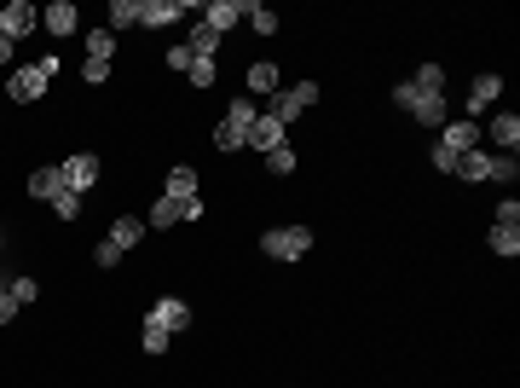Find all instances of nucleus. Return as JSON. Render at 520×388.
Returning a JSON list of instances; mask_svg holds the SVG:
<instances>
[{
  "instance_id": "nucleus-22",
  "label": "nucleus",
  "mask_w": 520,
  "mask_h": 388,
  "mask_svg": "<svg viewBox=\"0 0 520 388\" xmlns=\"http://www.w3.org/2000/svg\"><path fill=\"white\" fill-rule=\"evenodd\" d=\"M486 249H498V256H520V226H491L486 232Z\"/></svg>"
},
{
  "instance_id": "nucleus-23",
  "label": "nucleus",
  "mask_w": 520,
  "mask_h": 388,
  "mask_svg": "<svg viewBox=\"0 0 520 388\" xmlns=\"http://www.w3.org/2000/svg\"><path fill=\"white\" fill-rule=\"evenodd\" d=\"M249 93H278V64H249Z\"/></svg>"
},
{
  "instance_id": "nucleus-6",
  "label": "nucleus",
  "mask_w": 520,
  "mask_h": 388,
  "mask_svg": "<svg viewBox=\"0 0 520 388\" xmlns=\"http://www.w3.org/2000/svg\"><path fill=\"white\" fill-rule=\"evenodd\" d=\"M145 325H163L168 336H180V331H191V308H185L180 296H163L151 313H145Z\"/></svg>"
},
{
  "instance_id": "nucleus-8",
  "label": "nucleus",
  "mask_w": 520,
  "mask_h": 388,
  "mask_svg": "<svg viewBox=\"0 0 520 388\" xmlns=\"http://www.w3.org/2000/svg\"><path fill=\"white\" fill-rule=\"evenodd\" d=\"M278 145H289V139H283V122L260 111V116H255V128H249V145H243V151H260V156H266V151H278Z\"/></svg>"
},
{
  "instance_id": "nucleus-15",
  "label": "nucleus",
  "mask_w": 520,
  "mask_h": 388,
  "mask_svg": "<svg viewBox=\"0 0 520 388\" xmlns=\"http://www.w3.org/2000/svg\"><path fill=\"white\" fill-rule=\"evenodd\" d=\"M139 238H145V221H139V215H116V226H110V244H116L122 256H128V249L139 244Z\"/></svg>"
},
{
  "instance_id": "nucleus-10",
  "label": "nucleus",
  "mask_w": 520,
  "mask_h": 388,
  "mask_svg": "<svg viewBox=\"0 0 520 388\" xmlns=\"http://www.w3.org/2000/svg\"><path fill=\"white\" fill-rule=\"evenodd\" d=\"M440 145H445L451 156H463V151H480V128L468 122V116H463V122H445V128H440Z\"/></svg>"
},
{
  "instance_id": "nucleus-16",
  "label": "nucleus",
  "mask_w": 520,
  "mask_h": 388,
  "mask_svg": "<svg viewBox=\"0 0 520 388\" xmlns=\"http://www.w3.org/2000/svg\"><path fill=\"white\" fill-rule=\"evenodd\" d=\"M173 221H185V203L180 198H156L151 215H145V226H151V232H163V226H173Z\"/></svg>"
},
{
  "instance_id": "nucleus-17",
  "label": "nucleus",
  "mask_w": 520,
  "mask_h": 388,
  "mask_svg": "<svg viewBox=\"0 0 520 388\" xmlns=\"http://www.w3.org/2000/svg\"><path fill=\"white\" fill-rule=\"evenodd\" d=\"M491 139H498L503 151L515 156V145H520V116H515V111H498V116H491Z\"/></svg>"
},
{
  "instance_id": "nucleus-33",
  "label": "nucleus",
  "mask_w": 520,
  "mask_h": 388,
  "mask_svg": "<svg viewBox=\"0 0 520 388\" xmlns=\"http://www.w3.org/2000/svg\"><path fill=\"white\" fill-rule=\"evenodd\" d=\"M185 76H191V88H214V58H197Z\"/></svg>"
},
{
  "instance_id": "nucleus-7",
  "label": "nucleus",
  "mask_w": 520,
  "mask_h": 388,
  "mask_svg": "<svg viewBox=\"0 0 520 388\" xmlns=\"http://www.w3.org/2000/svg\"><path fill=\"white\" fill-rule=\"evenodd\" d=\"M35 23H41V12H35L29 0H12V6H0V35H6V41H23Z\"/></svg>"
},
{
  "instance_id": "nucleus-26",
  "label": "nucleus",
  "mask_w": 520,
  "mask_h": 388,
  "mask_svg": "<svg viewBox=\"0 0 520 388\" xmlns=\"http://www.w3.org/2000/svg\"><path fill=\"white\" fill-rule=\"evenodd\" d=\"M133 23H139V6H133V0H110V35L133 30Z\"/></svg>"
},
{
  "instance_id": "nucleus-18",
  "label": "nucleus",
  "mask_w": 520,
  "mask_h": 388,
  "mask_svg": "<svg viewBox=\"0 0 520 388\" xmlns=\"http://www.w3.org/2000/svg\"><path fill=\"white\" fill-rule=\"evenodd\" d=\"M457 174H463L468 186H480V180H491V156L486 151H463L457 156Z\"/></svg>"
},
{
  "instance_id": "nucleus-31",
  "label": "nucleus",
  "mask_w": 520,
  "mask_h": 388,
  "mask_svg": "<svg viewBox=\"0 0 520 388\" xmlns=\"http://www.w3.org/2000/svg\"><path fill=\"white\" fill-rule=\"evenodd\" d=\"M6 290H12V301H18V308H23V301H35V296H41V284H35L29 273H23V278H12Z\"/></svg>"
},
{
  "instance_id": "nucleus-28",
  "label": "nucleus",
  "mask_w": 520,
  "mask_h": 388,
  "mask_svg": "<svg viewBox=\"0 0 520 388\" xmlns=\"http://www.w3.org/2000/svg\"><path fill=\"white\" fill-rule=\"evenodd\" d=\"M168 342H173V336L163 331V325H145V331H139V348H145V354H168Z\"/></svg>"
},
{
  "instance_id": "nucleus-27",
  "label": "nucleus",
  "mask_w": 520,
  "mask_h": 388,
  "mask_svg": "<svg viewBox=\"0 0 520 388\" xmlns=\"http://www.w3.org/2000/svg\"><path fill=\"white\" fill-rule=\"evenodd\" d=\"M411 88H423V93H445V70L440 64H416V81Z\"/></svg>"
},
{
  "instance_id": "nucleus-41",
  "label": "nucleus",
  "mask_w": 520,
  "mask_h": 388,
  "mask_svg": "<svg viewBox=\"0 0 520 388\" xmlns=\"http://www.w3.org/2000/svg\"><path fill=\"white\" fill-rule=\"evenodd\" d=\"M0 249H6V238H0Z\"/></svg>"
},
{
  "instance_id": "nucleus-21",
  "label": "nucleus",
  "mask_w": 520,
  "mask_h": 388,
  "mask_svg": "<svg viewBox=\"0 0 520 388\" xmlns=\"http://www.w3.org/2000/svg\"><path fill=\"white\" fill-rule=\"evenodd\" d=\"M163 198H180V203H185V198H197V168H185V163H180V168H168V191H163Z\"/></svg>"
},
{
  "instance_id": "nucleus-3",
  "label": "nucleus",
  "mask_w": 520,
  "mask_h": 388,
  "mask_svg": "<svg viewBox=\"0 0 520 388\" xmlns=\"http://www.w3.org/2000/svg\"><path fill=\"white\" fill-rule=\"evenodd\" d=\"M318 105V81H289V88H278L272 93V105H266V116H278L283 128L295 122V116H306Z\"/></svg>"
},
{
  "instance_id": "nucleus-13",
  "label": "nucleus",
  "mask_w": 520,
  "mask_h": 388,
  "mask_svg": "<svg viewBox=\"0 0 520 388\" xmlns=\"http://www.w3.org/2000/svg\"><path fill=\"white\" fill-rule=\"evenodd\" d=\"M238 18H243V0H208V6H203V23H208L214 35H226Z\"/></svg>"
},
{
  "instance_id": "nucleus-40",
  "label": "nucleus",
  "mask_w": 520,
  "mask_h": 388,
  "mask_svg": "<svg viewBox=\"0 0 520 388\" xmlns=\"http://www.w3.org/2000/svg\"><path fill=\"white\" fill-rule=\"evenodd\" d=\"M0 64H12V41H6V35H0Z\"/></svg>"
},
{
  "instance_id": "nucleus-19",
  "label": "nucleus",
  "mask_w": 520,
  "mask_h": 388,
  "mask_svg": "<svg viewBox=\"0 0 520 388\" xmlns=\"http://www.w3.org/2000/svg\"><path fill=\"white\" fill-rule=\"evenodd\" d=\"M76 18H81V12L70 6V0H53V6H46V30H53V35H76Z\"/></svg>"
},
{
  "instance_id": "nucleus-11",
  "label": "nucleus",
  "mask_w": 520,
  "mask_h": 388,
  "mask_svg": "<svg viewBox=\"0 0 520 388\" xmlns=\"http://www.w3.org/2000/svg\"><path fill=\"white\" fill-rule=\"evenodd\" d=\"M58 168H64V186H70V191H87V186L98 180V156H93V151L70 156V163H58Z\"/></svg>"
},
{
  "instance_id": "nucleus-4",
  "label": "nucleus",
  "mask_w": 520,
  "mask_h": 388,
  "mask_svg": "<svg viewBox=\"0 0 520 388\" xmlns=\"http://www.w3.org/2000/svg\"><path fill=\"white\" fill-rule=\"evenodd\" d=\"M260 249H266L272 261H301L306 249H313V232H306V226H272V232L260 238Z\"/></svg>"
},
{
  "instance_id": "nucleus-32",
  "label": "nucleus",
  "mask_w": 520,
  "mask_h": 388,
  "mask_svg": "<svg viewBox=\"0 0 520 388\" xmlns=\"http://www.w3.org/2000/svg\"><path fill=\"white\" fill-rule=\"evenodd\" d=\"M266 168H272V174H295V151H289V145L266 151Z\"/></svg>"
},
{
  "instance_id": "nucleus-37",
  "label": "nucleus",
  "mask_w": 520,
  "mask_h": 388,
  "mask_svg": "<svg viewBox=\"0 0 520 388\" xmlns=\"http://www.w3.org/2000/svg\"><path fill=\"white\" fill-rule=\"evenodd\" d=\"M93 261H98V266H116V261H122V249H116V244H110V238H105V244L93 249Z\"/></svg>"
},
{
  "instance_id": "nucleus-2",
  "label": "nucleus",
  "mask_w": 520,
  "mask_h": 388,
  "mask_svg": "<svg viewBox=\"0 0 520 388\" xmlns=\"http://www.w3.org/2000/svg\"><path fill=\"white\" fill-rule=\"evenodd\" d=\"M393 105H405V111H411L423 128H445V111H451V105H445V93H423V88H411V81H399V88H393Z\"/></svg>"
},
{
  "instance_id": "nucleus-38",
  "label": "nucleus",
  "mask_w": 520,
  "mask_h": 388,
  "mask_svg": "<svg viewBox=\"0 0 520 388\" xmlns=\"http://www.w3.org/2000/svg\"><path fill=\"white\" fill-rule=\"evenodd\" d=\"M12 319H18V301H12V290L0 284V325H12Z\"/></svg>"
},
{
  "instance_id": "nucleus-5",
  "label": "nucleus",
  "mask_w": 520,
  "mask_h": 388,
  "mask_svg": "<svg viewBox=\"0 0 520 388\" xmlns=\"http://www.w3.org/2000/svg\"><path fill=\"white\" fill-rule=\"evenodd\" d=\"M46 93V76H41V64H18L6 76V99H18V105H35Z\"/></svg>"
},
{
  "instance_id": "nucleus-39",
  "label": "nucleus",
  "mask_w": 520,
  "mask_h": 388,
  "mask_svg": "<svg viewBox=\"0 0 520 388\" xmlns=\"http://www.w3.org/2000/svg\"><path fill=\"white\" fill-rule=\"evenodd\" d=\"M81 76H87V88H98V81L110 76V64H93V58H87V64H81Z\"/></svg>"
},
{
  "instance_id": "nucleus-9",
  "label": "nucleus",
  "mask_w": 520,
  "mask_h": 388,
  "mask_svg": "<svg viewBox=\"0 0 520 388\" xmlns=\"http://www.w3.org/2000/svg\"><path fill=\"white\" fill-rule=\"evenodd\" d=\"M185 18V0H139V23L145 30H168Z\"/></svg>"
},
{
  "instance_id": "nucleus-36",
  "label": "nucleus",
  "mask_w": 520,
  "mask_h": 388,
  "mask_svg": "<svg viewBox=\"0 0 520 388\" xmlns=\"http://www.w3.org/2000/svg\"><path fill=\"white\" fill-rule=\"evenodd\" d=\"M191 64H197V58L185 53V41H180V46H168V70H191Z\"/></svg>"
},
{
  "instance_id": "nucleus-14",
  "label": "nucleus",
  "mask_w": 520,
  "mask_h": 388,
  "mask_svg": "<svg viewBox=\"0 0 520 388\" xmlns=\"http://www.w3.org/2000/svg\"><path fill=\"white\" fill-rule=\"evenodd\" d=\"M58 191H70V186H64V168H58V163H46V168H35V174H29V198H46V203H53Z\"/></svg>"
},
{
  "instance_id": "nucleus-34",
  "label": "nucleus",
  "mask_w": 520,
  "mask_h": 388,
  "mask_svg": "<svg viewBox=\"0 0 520 388\" xmlns=\"http://www.w3.org/2000/svg\"><path fill=\"white\" fill-rule=\"evenodd\" d=\"M491 226H520V203L503 198V203H498V221H491Z\"/></svg>"
},
{
  "instance_id": "nucleus-12",
  "label": "nucleus",
  "mask_w": 520,
  "mask_h": 388,
  "mask_svg": "<svg viewBox=\"0 0 520 388\" xmlns=\"http://www.w3.org/2000/svg\"><path fill=\"white\" fill-rule=\"evenodd\" d=\"M185 53H191V58H214V53H220V35L208 30L203 18H197V23H185Z\"/></svg>"
},
{
  "instance_id": "nucleus-30",
  "label": "nucleus",
  "mask_w": 520,
  "mask_h": 388,
  "mask_svg": "<svg viewBox=\"0 0 520 388\" xmlns=\"http://www.w3.org/2000/svg\"><path fill=\"white\" fill-rule=\"evenodd\" d=\"M515 174H520V163H515L509 151H503V156H491V180H498V186H515Z\"/></svg>"
},
{
  "instance_id": "nucleus-35",
  "label": "nucleus",
  "mask_w": 520,
  "mask_h": 388,
  "mask_svg": "<svg viewBox=\"0 0 520 388\" xmlns=\"http://www.w3.org/2000/svg\"><path fill=\"white\" fill-rule=\"evenodd\" d=\"M428 156H433V168H440V174H457V156H451V151H445V145H433V151H428Z\"/></svg>"
},
{
  "instance_id": "nucleus-1",
  "label": "nucleus",
  "mask_w": 520,
  "mask_h": 388,
  "mask_svg": "<svg viewBox=\"0 0 520 388\" xmlns=\"http://www.w3.org/2000/svg\"><path fill=\"white\" fill-rule=\"evenodd\" d=\"M255 116H260V105L255 99H231V111L220 116V128H214V145L220 151H243V145H249V128H255Z\"/></svg>"
},
{
  "instance_id": "nucleus-24",
  "label": "nucleus",
  "mask_w": 520,
  "mask_h": 388,
  "mask_svg": "<svg viewBox=\"0 0 520 388\" xmlns=\"http://www.w3.org/2000/svg\"><path fill=\"white\" fill-rule=\"evenodd\" d=\"M110 53H116V35H110V30L87 35V58H93V64H110Z\"/></svg>"
},
{
  "instance_id": "nucleus-25",
  "label": "nucleus",
  "mask_w": 520,
  "mask_h": 388,
  "mask_svg": "<svg viewBox=\"0 0 520 388\" xmlns=\"http://www.w3.org/2000/svg\"><path fill=\"white\" fill-rule=\"evenodd\" d=\"M243 18H249L260 35H278V12H272V6H255V0H243Z\"/></svg>"
},
{
  "instance_id": "nucleus-20",
  "label": "nucleus",
  "mask_w": 520,
  "mask_h": 388,
  "mask_svg": "<svg viewBox=\"0 0 520 388\" xmlns=\"http://www.w3.org/2000/svg\"><path fill=\"white\" fill-rule=\"evenodd\" d=\"M503 81L498 76H474V88H468V111H486V105H498Z\"/></svg>"
},
{
  "instance_id": "nucleus-29",
  "label": "nucleus",
  "mask_w": 520,
  "mask_h": 388,
  "mask_svg": "<svg viewBox=\"0 0 520 388\" xmlns=\"http://www.w3.org/2000/svg\"><path fill=\"white\" fill-rule=\"evenodd\" d=\"M53 215H58V221H76V215H81V191H58V198H53Z\"/></svg>"
}]
</instances>
